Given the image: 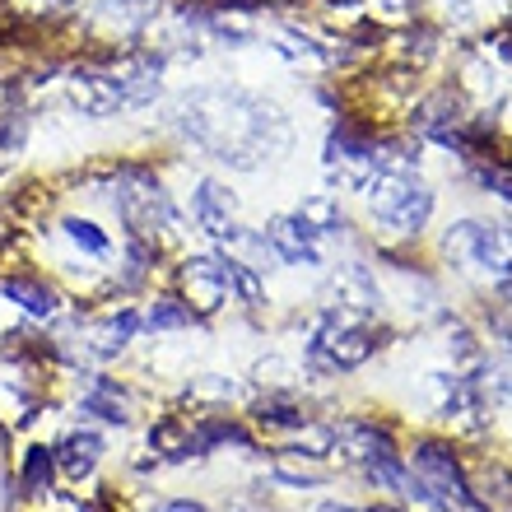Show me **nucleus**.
Instances as JSON below:
<instances>
[{
	"label": "nucleus",
	"instance_id": "nucleus-1",
	"mask_svg": "<svg viewBox=\"0 0 512 512\" xmlns=\"http://www.w3.org/2000/svg\"><path fill=\"white\" fill-rule=\"evenodd\" d=\"M173 122L196 149L243 173L289 149L284 112L247 89H196L173 108Z\"/></svg>",
	"mask_w": 512,
	"mask_h": 512
},
{
	"label": "nucleus",
	"instance_id": "nucleus-2",
	"mask_svg": "<svg viewBox=\"0 0 512 512\" xmlns=\"http://www.w3.org/2000/svg\"><path fill=\"white\" fill-rule=\"evenodd\" d=\"M163 61L159 56H126L103 70H75L70 75V103L89 117H117V112L145 108L159 94Z\"/></svg>",
	"mask_w": 512,
	"mask_h": 512
},
{
	"label": "nucleus",
	"instance_id": "nucleus-3",
	"mask_svg": "<svg viewBox=\"0 0 512 512\" xmlns=\"http://www.w3.org/2000/svg\"><path fill=\"white\" fill-rule=\"evenodd\" d=\"M368 205H373V219L387 224L391 233H405V238H415L433 215V191L410 173V163L396 159L387 168L373 173V182L364 187Z\"/></svg>",
	"mask_w": 512,
	"mask_h": 512
},
{
	"label": "nucleus",
	"instance_id": "nucleus-4",
	"mask_svg": "<svg viewBox=\"0 0 512 512\" xmlns=\"http://www.w3.org/2000/svg\"><path fill=\"white\" fill-rule=\"evenodd\" d=\"M378 331L364 322H354L345 312H326L317 331L308 340V364L322 368V373H350V368L368 364L378 354Z\"/></svg>",
	"mask_w": 512,
	"mask_h": 512
},
{
	"label": "nucleus",
	"instance_id": "nucleus-5",
	"mask_svg": "<svg viewBox=\"0 0 512 512\" xmlns=\"http://www.w3.org/2000/svg\"><path fill=\"white\" fill-rule=\"evenodd\" d=\"M447 256L494 284L512 280V233L503 229V224H480V219L452 224V233H447Z\"/></svg>",
	"mask_w": 512,
	"mask_h": 512
},
{
	"label": "nucleus",
	"instance_id": "nucleus-6",
	"mask_svg": "<svg viewBox=\"0 0 512 512\" xmlns=\"http://www.w3.org/2000/svg\"><path fill=\"white\" fill-rule=\"evenodd\" d=\"M410 475L419 480V489H424V499H429L433 508H443V512H485L480 503H475V494H471V485H466V475H461L457 457H452L443 443H419L415 461H410Z\"/></svg>",
	"mask_w": 512,
	"mask_h": 512
},
{
	"label": "nucleus",
	"instance_id": "nucleus-7",
	"mask_svg": "<svg viewBox=\"0 0 512 512\" xmlns=\"http://www.w3.org/2000/svg\"><path fill=\"white\" fill-rule=\"evenodd\" d=\"M117 210H122L131 238H154V233H173L177 215L168 191L154 182L149 173H126L117 187Z\"/></svg>",
	"mask_w": 512,
	"mask_h": 512
},
{
	"label": "nucleus",
	"instance_id": "nucleus-8",
	"mask_svg": "<svg viewBox=\"0 0 512 512\" xmlns=\"http://www.w3.org/2000/svg\"><path fill=\"white\" fill-rule=\"evenodd\" d=\"M261 238H266L270 252L280 256V261H289V266H322V238L298 215H275Z\"/></svg>",
	"mask_w": 512,
	"mask_h": 512
},
{
	"label": "nucleus",
	"instance_id": "nucleus-9",
	"mask_svg": "<svg viewBox=\"0 0 512 512\" xmlns=\"http://www.w3.org/2000/svg\"><path fill=\"white\" fill-rule=\"evenodd\" d=\"M182 289H187V308L201 317V312H215L224 298H229V270H224V256H191L182 266Z\"/></svg>",
	"mask_w": 512,
	"mask_h": 512
},
{
	"label": "nucleus",
	"instance_id": "nucleus-10",
	"mask_svg": "<svg viewBox=\"0 0 512 512\" xmlns=\"http://www.w3.org/2000/svg\"><path fill=\"white\" fill-rule=\"evenodd\" d=\"M191 215H196V224H201L215 243H224V238L238 229V201H233L229 187H219V182H201V187H196Z\"/></svg>",
	"mask_w": 512,
	"mask_h": 512
},
{
	"label": "nucleus",
	"instance_id": "nucleus-11",
	"mask_svg": "<svg viewBox=\"0 0 512 512\" xmlns=\"http://www.w3.org/2000/svg\"><path fill=\"white\" fill-rule=\"evenodd\" d=\"M52 452H56V466H61V471L75 475V480H84V475L103 461V438L89 433V429H80V433H66L61 447H52Z\"/></svg>",
	"mask_w": 512,
	"mask_h": 512
},
{
	"label": "nucleus",
	"instance_id": "nucleus-12",
	"mask_svg": "<svg viewBox=\"0 0 512 512\" xmlns=\"http://www.w3.org/2000/svg\"><path fill=\"white\" fill-rule=\"evenodd\" d=\"M336 298H340V312H373L378 308V289H373L364 266H340Z\"/></svg>",
	"mask_w": 512,
	"mask_h": 512
},
{
	"label": "nucleus",
	"instance_id": "nucleus-13",
	"mask_svg": "<svg viewBox=\"0 0 512 512\" xmlns=\"http://www.w3.org/2000/svg\"><path fill=\"white\" fill-rule=\"evenodd\" d=\"M336 438H340V447H350V457H359L364 466L378 457H396V443H391L382 429H373V424H345Z\"/></svg>",
	"mask_w": 512,
	"mask_h": 512
},
{
	"label": "nucleus",
	"instance_id": "nucleus-14",
	"mask_svg": "<svg viewBox=\"0 0 512 512\" xmlns=\"http://www.w3.org/2000/svg\"><path fill=\"white\" fill-rule=\"evenodd\" d=\"M0 294L10 298V303H19L24 312H33V317H56V294L38 280H5Z\"/></svg>",
	"mask_w": 512,
	"mask_h": 512
},
{
	"label": "nucleus",
	"instance_id": "nucleus-15",
	"mask_svg": "<svg viewBox=\"0 0 512 512\" xmlns=\"http://www.w3.org/2000/svg\"><path fill=\"white\" fill-rule=\"evenodd\" d=\"M52 475H56L52 447H28L24 452V494L28 499H42V494L52 489Z\"/></svg>",
	"mask_w": 512,
	"mask_h": 512
},
{
	"label": "nucleus",
	"instance_id": "nucleus-16",
	"mask_svg": "<svg viewBox=\"0 0 512 512\" xmlns=\"http://www.w3.org/2000/svg\"><path fill=\"white\" fill-rule=\"evenodd\" d=\"M140 331V317L135 312H122V317H108V322L94 331V345L89 350L98 354V359H108V354H117V350H126V340Z\"/></svg>",
	"mask_w": 512,
	"mask_h": 512
},
{
	"label": "nucleus",
	"instance_id": "nucleus-17",
	"mask_svg": "<svg viewBox=\"0 0 512 512\" xmlns=\"http://www.w3.org/2000/svg\"><path fill=\"white\" fill-rule=\"evenodd\" d=\"M308 229H317V238H326V233H340L345 229V215H340V205L331 201V196H312V201H303L294 210Z\"/></svg>",
	"mask_w": 512,
	"mask_h": 512
},
{
	"label": "nucleus",
	"instance_id": "nucleus-18",
	"mask_svg": "<svg viewBox=\"0 0 512 512\" xmlns=\"http://www.w3.org/2000/svg\"><path fill=\"white\" fill-rule=\"evenodd\" d=\"M84 410L98 419H108V424H126V396L112 382H98L89 396H84Z\"/></svg>",
	"mask_w": 512,
	"mask_h": 512
},
{
	"label": "nucleus",
	"instance_id": "nucleus-19",
	"mask_svg": "<svg viewBox=\"0 0 512 512\" xmlns=\"http://www.w3.org/2000/svg\"><path fill=\"white\" fill-rule=\"evenodd\" d=\"M61 229H66V238L75 247H84V252H94V256H108V233H98V224H89V219H66Z\"/></svg>",
	"mask_w": 512,
	"mask_h": 512
},
{
	"label": "nucleus",
	"instance_id": "nucleus-20",
	"mask_svg": "<svg viewBox=\"0 0 512 512\" xmlns=\"http://www.w3.org/2000/svg\"><path fill=\"white\" fill-rule=\"evenodd\" d=\"M154 331H173V326H191L196 322V312L187 308V303H177V298H163V303H154V312L145 317Z\"/></svg>",
	"mask_w": 512,
	"mask_h": 512
},
{
	"label": "nucleus",
	"instance_id": "nucleus-21",
	"mask_svg": "<svg viewBox=\"0 0 512 512\" xmlns=\"http://www.w3.org/2000/svg\"><path fill=\"white\" fill-rule=\"evenodd\" d=\"M485 391H489V396H499V401H508V396H512V350H508V359L489 364V373H485Z\"/></svg>",
	"mask_w": 512,
	"mask_h": 512
},
{
	"label": "nucleus",
	"instance_id": "nucleus-22",
	"mask_svg": "<svg viewBox=\"0 0 512 512\" xmlns=\"http://www.w3.org/2000/svg\"><path fill=\"white\" fill-rule=\"evenodd\" d=\"M480 182H485L489 191H499V196H508L512 201V173H503V168H480Z\"/></svg>",
	"mask_w": 512,
	"mask_h": 512
},
{
	"label": "nucleus",
	"instance_id": "nucleus-23",
	"mask_svg": "<svg viewBox=\"0 0 512 512\" xmlns=\"http://www.w3.org/2000/svg\"><path fill=\"white\" fill-rule=\"evenodd\" d=\"M154 512H205V508H201V503H182V499H177V503H163V508H154Z\"/></svg>",
	"mask_w": 512,
	"mask_h": 512
},
{
	"label": "nucleus",
	"instance_id": "nucleus-24",
	"mask_svg": "<svg viewBox=\"0 0 512 512\" xmlns=\"http://www.w3.org/2000/svg\"><path fill=\"white\" fill-rule=\"evenodd\" d=\"M80 512H108L103 503H80Z\"/></svg>",
	"mask_w": 512,
	"mask_h": 512
},
{
	"label": "nucleus",
	"instance_id": "nucleus-25",
	"mask_svg": "<svg viewBox=\"0 0 512 512\" xmlns=\"http://www.w3.org/2000/svg\"><path fill=\"white\" fill-rule=\"evenodd\" d=\"M0 447H5V429H0Z\"/></svg>",
	"mask_w": 512,
	"mask_h": 512
}]
</instances>
